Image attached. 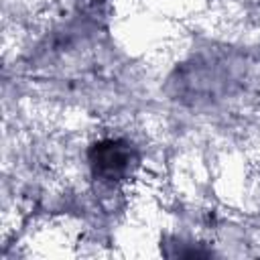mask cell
<instances>
[{
	"label": "cell",
	"mask_w": 260,
	"mask_h": 260,
	"mask_svg": "<svg viewBox=\"0 0 260 260\" xmlns=\"http://www.w3.org/2000/svg\"><path fill=\"white\" fill-rule=\"evenodd\" d=\"M134 160V152L128 142L106 138L91 146L89 150V165L95 177L104 181H118L130 173Z\"/></svg>",
	"instance_id": "obj_1"
}]
</instances>
